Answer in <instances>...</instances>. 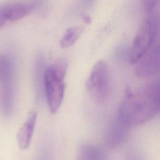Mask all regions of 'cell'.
<instances>
[{
	"mask_svg": "<svg viewBox=\"0 0 160 160\" xmlns=\"http://www.w3.org/2000/svg\"><path fill=\"white\" fill-rule=\"evenodd\" d=\"M81 16H82V19H83V21H84L86 23L89 24V23L91 22V18H90L89 16H88V15L86 14H82Z\"/></svg>",
	"mask_w": 160,
	"mask_h": 160,
	"instance_id": "9a60e30c",
	"label": "cell"
},
{
	"mask_svg": "<svg viewBox=\"0 0 160 160\" xmlns=\"http://www.w3.org/2000/svg\"><path fill=\"white\" fill-rule=\"evenodd\" d=\"M83 31L80 26L69 28L64 33L61 39V46L63 48H67L72 46L78 39Z\"/></svg>",
	"mask_w": 160,
	"mask_h": 160,
	"instance_id": "8fae6325",
	"label": "cell"
},
{
	"mask_svg": "<svg viewBox=\"0 0 160 160\" xmlns=\"http://www.w3.org/2000/svg\"><path fill=\"white\" fill-rule=\"evenodd\" d=\"M14 65L9 54L0 52V109L6 117L11 114L14 104Z\"/></svg>",
	"mask_w": 160,
	"mask_h": 160,
	"instance_id": "277c9868",
	"label": "cell"
},
{
	"mask_svg": "<svg viewBox=\"0 0 160 160\" xmlns=\"http://www.w3.org/2000/svg\"><path fill=\"white\" fill-rule=\"evenodd\" d=\"M159 111L160 81H158L127 91L117 118L131 128L147 122Z\"/></svg>",
	"mask_w": 160,
	"mask_h": 160,
	"instance_id": "6da1fadb",
	"label": "cell"
},
{
	"mask_svg": "<svg viewBox=\"0 0 160 160\" xmlns=\"http://www.w3.org/2000/svg\"><path fill=\"white\" fill-rule=\"evenodd\" d=\"M68 62L66 59L57 60L48 66L44 74V91L51 113L60 108L64 94V79L66 74Z\"/></svg>",
	"mask_w": 160,
	"mask_h": 160,
	"instance_id": "7a4b0ae2",
	"label": "cell"
},
{
	"mask_svg": "<svg viewBox=\"0 0 160 160\" xmlns=\"http://www.w3.org/2000/svg\"><path fill=\"white\" fill-rule=\"evenodd\" d=\"M106 154L99 147L90 144H84L80 146L78 159H104Z\"/></svg>",
	"mask_w": 160,
	"mask_h": 160,
	"instance_id": "30bf717a",
	"label": "cell"
},
{
	"mask_svg": "<svg viewBox=\"0 0 160 160\" xmlns=\"http://www.w3.org/2000/svg\"><path fill=\"white\" fill-rule=\"evenodd\" d=\"M37 114L34 111H31L17 134V141L21 150L27 149L32 141V138L36 122Z\"/></svg>",
	"mask_w": 160,
	"mask_h": 160,
	"instance_id": "52a82bcc",
	"label": "cell"
},
{
	"mask_svg": "<svg viewBox=\"0 0 160 160\" xmlns=\"http://www.w3.org/2000/svg\"><path fill=\"white\" fill-rule=\"evenodd\" d=\"M160 0H142V9L146 13H152Z\"/></svg>",
	"mask_w": 160,
	"mask_h": 160,
	"instance_id": "7c38bea8",
	"label": "cell"
},
{
	"mask_svg": "<svg viewBox=\"0 0 160 160\" xmlns=\"http://www.w3.org/2000/svg\"><path fill=\"white\" fill-rule=\"evenodd\" d=\"M7 21L8 20L6 18L3 7H1L0 8V28L4 26Z\"/></svg>",
	"mask_w": 160,
	"mask_h": 160,
	"instance_id": "4fadbf2b",
	"label": "cell"
},
{
	"mask_svg": "<svg viewBox=\"0 0 160 160\" xmlns=\"http://www.w3.org/2000/svg\"><path fill=\"white\" fill-rule=\"evenodd\" d=\"M95 2L96 0H81V4L85 8H91Z\"/></svg>",
	"mask_w": 160,
	"mask_h": 160,
	"instance_id": "5bb4252c",
	"label": "cell"
},
{
	"mask_svg": "<svg viewBox=\"0 0 160 160\" xmlns=\"http://www.w3.org/2000/svg\"><path fill=\"white\" fill-rule=\"evenodd\" d=\"M86 88L91 98L98 104L106 102L111 94V78L109 67L103 61L93 66L86 82Z\"/></svg>",
	"mask_w": 160,
	"mask_h": 160,
	"instance_id": "5b68a950",
	"label": "cell"
},
{
	"mask_svg": "<svg viewBox=\"0 0 160 160\" xmlns=\"http://www.w3.org/2000/svg\"><path fill=\"white\" fill-rule=\"evenodd\" d=\"M137 76L148 78L160 73V41L154 42L142 58L136 63Z\"/></svg>",
	"mask_w": 160,
	"mask_h": 160,
	"instance_id": "8992f818",
	"label": "cell"
},
{
	"mask_svg": "<svg viewBox=\"0 0 160 160\" xmlns=\"http://www.w3.org/2000/svg\"><path fill=\"white\" fill-rule=\"evenodd\" d=\"M8 21H16L29 14L36 8L34 2H14L2 6Z\"/></svg>",
	"mask_w": 160,
	"mask_h": 160,
	"instance_id": "ba28073f",
	"label": "cell"
},
{
	"mask_svg": "<svg viewBox=\"0 0 160 160\" xmlns=\"http://www.w3.org/2000/svg\"><path fill=\"white\" fill-rule=\"evenodd\" d=\"M129 128L120 121L118 118L111 124L107 137V144L109 148H114L121 145L128 135Z\"/></svg>",
	"mask_w": 160,
	"mask_h": 160,
	"instance_id": "9c48e42d",
	"label": "cell"
},
{
	"mask_svg": "<svg viewBox=\"0 0 160 160\" xmlns=\"http://www.w3.org/2000/svg\"><path fill=\"white\" fill-rule=\"evenodd\" d=\"M144 19L138 29L129 52V61L136 64L150 49L158 36L160 29V19L152 13Z\"/></svg>",
	"mask_w": 160,
	"mask_h": 160,
	"instance_id": "3957f363",
	"label": "cell"
}]
</instances>
